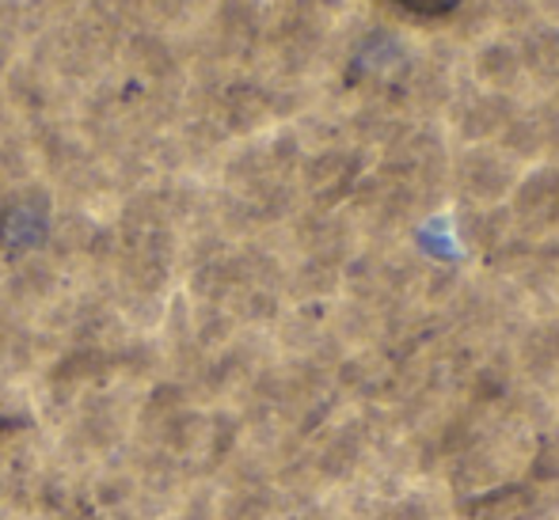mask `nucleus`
<instances>
[{
  "instance_id": "1",
  "label": "nucleus",
  "mask_w": 559,
  "mask_h": 520,
  "mask_svg": "<svg viewBox=\"0 0 559 520\" xmlns=\"http://www.w3.org/2000/svg\"><path fill=\"white\" fill-rule=\"evenodd\" d=\"M392 4L407 8L415 15H449L461 0H392Z\"/></svg>"
},
{
  "instance_id": "2",
  "label": "nucleus",
  "mask_w": 559,
  "mask_h": 520,
  "mask_svg": "<svg viewBox=\"0 0 559 520\" xmlns=\"http://www.w3.org/2000/svg\"><path fill=\"white\" fill-rule=\"evenodd\" d=\"M15 425H20V422H12V418H4V414H0V445H4V437L15 430Z\"/></svg>"
}]
</instances>
